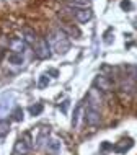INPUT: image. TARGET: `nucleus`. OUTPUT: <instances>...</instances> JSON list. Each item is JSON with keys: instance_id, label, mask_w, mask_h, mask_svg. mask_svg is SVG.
<instances>
[{"instance_id": "1", "label": "nucleus", "mask_w": 137, "mask_h": 155, "mask_svg": "<svg viewBox=\"0 0 137 155\" xmlns=\"http://www.w3.org/2000/svg\"><path fill=\"white\" fill-rule=\"evenodd\" d=\"M47 43H51V46L54 48V51H56L57 54H65L70 48L69 38L62 30H54V31L49 33Z\"/></svg>"}, {"instance_id": "2", "label": "nucleus", "mask_w": 137, "mask_h": 155, "mask_svg": "<svg viewBox=\"0 0 137 155\" xmlns=\"http://www.w3.org/2000/svg\"><path fill=\"white\" fill-rule=\"evenodd\" d=\"M33 49H34V56L38 59H49L51 57V49H49V43L44 38H38L36 43L33 44Z\"/></svg>"}, {"instance_id": "3", "label": "nucleus", "mask_w": 137, "mask_h": 155, "mask_svg": "<svg viewBox=\"0 0 137 155\" xmlns=\"http://www.w3.org/2000/svg\"><path fill=\"white\" fill-rule=\"evenodd\" d=\"M70 13H72V16L77 20L78 23H86L91 20V16H93V13H91L90 8H75V7H70Z\"/></svg>"}, {"instance_id": "4", "label": "nucleus", "mask_w": 137, "mask_h": 155, "mask_svg": "<svg viewBox=\"0 0 137 155\" xmlns=\"http://www.w3.org/2000/svg\"><path fill=\"white\" fill-rule=\"evenodd\" d=\"M11 104H13V96L3 95L2 100H0V121H5V118L11 110Z\"/></svg>"}, {"instance_id": "5", "label": "nucleus", "mask_w": 137, "mask_h": 155, "mask_svg": "<svg viewBox=\"0 0 137 155\" xmlns=\"http://www.w3.org/2000/svg\"><path fill=\"white\" fill-rule=\"evenodd\" d=\"M31 150V142H30V136H24L23 139H18L15 144V153L16 155H26Z\"/></svg>"}, {"instance_id": "6", "label": "nucleus", "mask_w": 137, "mask_h": 155, "mask_svg": "<svg viewBox=\"0 0 137 155\" xmlns=\"http://www.w3.org/2000/svg\"><path fill=\"white\" fill-rule=\"evenodd\" d=\"M85 121H86V124H90V126H96L99 123V110H95V108H88V106H86Z\"/></svg>"}, {"instance_id": "7", "label": "nucleus", "mask_w": 137, "mask_h": 155, "mask_svg": "<svg viewBox=\"0 0 137 155\" xmlns=\"http://www.w3.org/2000/svg\"><path fill=\"white\" fill-rule=\"evenodd\" d=\"M26 48H28V44H26V41H24L23 38H13V39L10 41V49L13 52L23 54Z\"/></svg>"}, {"instance_id": "8", "label": "nucleus", "mask_w": 137, "mask_h": 155, "mask_svg": "<svg viewBox=\"0 0 137 155\" xmlns=\"http://www.w3.org/2000/svg\"><path fill=\"white\" fill-rule=\"evenodd\" d=\"M95 85L99 87V90H103V91H109L113 88V82L108 77H105V75H98V77L95 78Z\"/></svg>"}, {"instance_id": "9", "label": "nucleus", "mask_w": 137, "mask_h": 155, "mask_svg": "<svg viewBox=\"0 0 137 155\" xmlns=\"http://www.w3.org/2000/svg\"><path fill=\"white\" fill-rule=\"evenodd\" d=\"M132 145H134V140H132V139H126V140H121L119 144H116L113 147V150L116 153H126Z\"/></svg>"}, {"instance_id": "10", "label": "nucleus", "mask_w": 137, "mask_h": 155, "mask_svg": "<svg viewBox=\"0 0 137 155\" xmlns=\"http://www.w3.org/2000/svg\"><path fill=\"white\" fill-rule=\"evenodd\" d=\"M23 35H24L23 39L26 41V44H34V43H36V39H38L36 33L33 31V30H30V28H24V30H23Z\"/></svg>"}, {"instance_id": "11", "label": "nucleus", "mask_w": 137, "mask_h": 155, "mask_svg": "<svg viewBox=\"0 0 137 155\" xmlns=\"http://www.w3.org/2000/svg\"><path fill=\"white\" fill-rule=\"evenodd\" d=\"M46 149L51 153H57V152H60V142L59 140H49L47 145H46Z\"/></svg>"}, {"instance_id": "12", "label": "nucleus", "mask_w": 137, "mask_h": 155, "mask_svg": "<svg viewBox=\"0 0 137 155\" xmlns=\"http://www.w3.org/2000/svg\"><path fill=\"white\" fill-rule=\"evenodd\" d=\"M8 61L15 65H21L23 64V54H18V52H11L8 56Z\"/></svg>"}, {"instance_id": "13", "label": "nucleus", "mask_w": 137, "mask_h": 155, "mask_svg": "<svg viewBox=\"0 0 137 155\" xmlns=\"http://www.w3.org/2000/svg\"><path fill=\"white\" fill-rule=\"evenodd\" d=\"M69 3L75 8H86L90 5V0H69Z\"/></svg>"}, {"instance_id": "14", "label": "nucleus", "mask_w": 137, "mask_h": 155, "mask_svg": "<svg viewBox=\"0 0 137 155\" xmlns=\"http://www.w3.org/2000/svg\"><path fill=\"white\" fill-rule=\"evenodd\" d=\"M43 110H44L43 103H34V104L30 108V113H31L33 116H39L41 113H43Z\"/></svg>"}, {"instance_id": "15", "label": "nucleus", "mask_w": 137, "mask_h": 155, "mask_svg": "<svg viewBox=\"0 0 137 155\" xmlns=\"http://www.w3.org/2000/svg\"><path fill=\"white\" fill-rule=\"evenodd\" d=\"M80 111H82V104H78L75 108V113H73V118H72V127H77L78 118H80Z\"/></svg>"}, {"instance_id": "16", "label": "nucleus", "mask_w": 137, "mask_h": 155, "mask_svg": "<svg viewBox=\"0 0 137 155\" xmlns=\"http://www.w3.org/2000/svg\"><path fill=\"white\" fill-rule=\"evenodd\" d=\"M8 131H10V126H8L7 121H0V137L7 136Z\"/></svg>"}, {"instance_id": "17", "label": "nucleus", "mask_w": 137, "mask_h": 155, "mask_svg": "<svg viewBox=\"0 0 137 155\" xmlns=\"http://www.w3.org/2000/svg\"><path fill=\"white\" fill-rule=\"evenodd\" d=\"M47 85H49V77H47V75H41L39 82H38V87H39V88H46Z\"/></svg>"}, {"instance_id": "18", "label": "nucleus", "mask_w": 137, "mask_h": 155, "mask_svg": "<svg viewBox=\"0 0 137 155\" xmlns=\"http://www.w3.org/2000/svg\"><path fill=\"white\" fill-rule=\"evenodd\" d=\"M13 119L15 121H23V110L21 108H15V111H13Z\"/></svg>"}, {"instance_id": "19", "label": "nucleus", "mask_w": 137, "mask_h": 155, "mask_svg": "<svg viewBox=\"0 0 137 155\" xmlns=\"http://www.w3.org/2000/svg\"><path fill=\"white\" fill-rule=\"evenodd\" d=\"M121 8H122V10H132V3L129 2V0H122V2H121Z\"/></svg>"}, {"instance_id": "20", "label": "nucleus", "mask_w": 137, "mask_h": 155, "mask_svg": "<svg viewBox=\"0 0 137 155\" xmlns=\"http://www.w3.org/2000/svg\"><path fill=\"white\" fill-rule=\"evenodd\" d=\"M69 104H70V101L69 100H65V101H62V104H60V110H62V113H67V108H69Z\"/></svg>"}, {"instance_id": "21", "label": "nucleus", "mask_w": 137, "mask_h": 155, "mask_svg": "<svg viewBox=\"0 0 137 155\" xmlns=\"http://www.w3.org/2000/svg\"><path fill=\"white\" fill-rule=\"evenodd\" d=\"M113 147H114V145L108 144V142H103V144H101V149H103V150H108V149H113Z\"/></svg>"}, {"instance_id": "22", "label": "nucleus", "mask_w": 137, "mask_h": 155, "mask_svg": "<svg viewBox=\"0 0 137 155\" xmlns=\"http://www.w3.org/2000/svg\"><path fill=\"white\" fill-rule=\"evenodd\" d=\"M49 74L54 75V77H57V70H54V69H52V70H49Z\"/></svg>"}]
</instances>
